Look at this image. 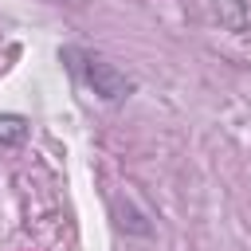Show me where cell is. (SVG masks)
<instances>
[{
    "label": "cell",
    "mask_w": 251,
    "mask_h": 251,
    "mask_svg": "<svg viewBox=\"0 0 251 251\" xmlns=\"http://www.w3.org/2000/svg\"><path fill=\"white\" fill-rule=\"evenodd\" d=\"M71 59H78L75 67L82 71L86 86H90L102 102H122V98L133 94V78L122 75L114 63H106V59H98V55H82V51H71Z\"/></svg>",
    "instance_id": "6da1fadb"
},
{
    "label": "cell",
    "mask_w": 251,
    "mask_h": 251,
    "mask_svg": "<svg viewBox=\"0 0 251 251\" xmlns=\"http://www.w3.org/2000/svg\"><path fill=\"white\" fill-rule=\"evenodd\" d=\"M27 141V118L0 114V145H24Z\"/></svg>",
    "instance_id": "7a4b0ae2"
}]
</instances>
